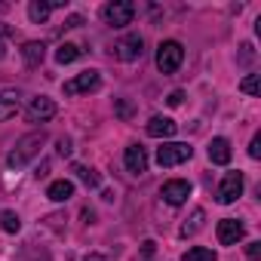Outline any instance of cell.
Segmentation results:
<instances>
[{
  "instance_id": "29",
  "label": "cell",
  "mask_w": 261,
  "mask_h": 261,
  "mask_svg": "<svg viewBox=\"0 0 261 261\" xmlns=\"http://www.w3.org/2000/svg\"><path fill=\"white\" fill-rule=\"evenodd\" d=\"M83 25V16H68L65 19V28H80Z\"/></svg>"
},
{
  "instance_id": "4",
  "label": "cell",
  "mask_w": 261,
  "mask_h": 261,
  "mask_svg": "<svg viewBox=\"0 0 261 261\" xmlns=\"http://www.w3.org/2000/svg\"><path fill=\"white\" fill-rule=\"evenodd\" d=\"M191 157H194V148L185 145V142H163V145L157 148V163H160L163 169L178 166V163H188Z\"/></svg>"
},
{
  "instance_id": "33",
  "label": "cell",
  "mask_w": 261,
  "mask_h": 261,
  "mask_svg": "<svg viewBox=\"0 0 261 261\" xmlns=\"http://www.w3.org/2000/svg\"><path fill=\"white\" fill-rule=\"evenodd\" d=\"M7 56V46H4V40H0V59H4Z\"/></svg>"
},
{
  "instance_id": "27",
  "label": "cell",
  "mask_w": 261,
  "mask_h": 261,
  "mask_svg": "<svg viewBox=\"0 0 261 261\" xmlns=\"http://www.w3.org/2000/svg\"><path fill=\"white\" fill-rule=\"evenodd\" d=\"M56 151H59V157H71V139H68V136L59 139V148H56Z\"/></svg>"
},
{
  "instance_id": "25",
  "label": "cell",
  "mask_w": 261,
  "mask_h": 261,
  "mask_svg": "<svg viewBox=\"0 0 261 261\" xmlns=\"http://www.w3.org/2000/svg\"><path fill=\"white\" fill-rule=\"evenodd\" d=\"M249 157L252 160H261V133L252 136V145H249Z\"/></svg>"
},
{
  "instance_id": "30",
  "label": "cell",
  "mask_w": 261,
  "mask_h": 261,
  "mask_svg": "<svg viewBox=\"0 0 261 261\" xmlns=\"http://www.w3.org/2000/svg\"><path fill=\"white\" fill-rule=\"evenodd\" d=\"M181 98H185V92H181V89H175V92H169V98H166V101L175 108V105H181Z\"/></svg>"
},
{
  "instance_id": "7",
  "label": "cell",
  "mask_w": 261,
  "mask_h": 261,
  "mask_svg": "<svg viewBox=\"0 0 261 261\" xmlns=\"http://www.w3.org/2000/svg\"><path fill=\"white\" fill-rule=\"evenodd\" d=\"M101 86V74L98 71H80L74 80H68L65 83V95H80V92H95Z\"/></svg>"
},
{
  "instance_id": "6",
  "label": "cell",
  "mask_w": 261,
  "mask_h": 261,
  "mask_svg": "<svg viewBox=\"0 0 261 261\" xmlns=\"http://www.w3.org/2000/svg\"><path fill=\"white\" fill-rule=\"evenodd\" d=\"M243 172H227L224 178H221V185H218V191H215V197H218V203H224V206H230V203H237L240 200V194H243Z\"/></svg>"
},
{
  "instance_id": "31",
  "label": "cell",
  "mask_w": 261,
  "mask_h": 261,
  "mask_svg": "<svg viewBox=\"0 0 261 261\" xmlns=\"http://www.w3.org/2000/svg\"><path fill=\"white\" fill-rule=\"evenodd\" d=\"M142 255H145V258L154 255V240H145V243H142Z\"/></svg>"
},
{
  "instance_id": "5",
  "label": "cell",
  "mask_w": 261,
  "mask_h": 261,
  "mask_svg": "<svg viewBox=\"0 0 261 261\" xmlns=\"http://www.w3.org/2000/svg\"><path fill=\"white\" fill-rule=\"evenodd\" d=\"M56 114H59V108H56V101H53V98H46V95H37V98H31V105L25 108V117H28V123H49Z\"/></svg>"
},
{
  "instance_id": "19",
  "label": "cell",
  "mask_w": 261,
  "mask_h": 261,
  "mask_svg": "<svg viewBox=\"0 0 261 261\" xmlns=\"http://www.w3.org/2000/svg\"><path fill=\"white\" fill-rule=\"evenodd\" d=\"M49 13H53V7L46 4V0H31V4H28V19L34 25H43L49 19Z\"/></svg>"
},
{
  "instance_id": "32",
  "label": "cell",
  "mask_w": 261,
  "mask_h": 261,
  "mask_svg": "<svg viewBox=\"0 0 261 261\" xmlns=\"http://www.w3.org/2000/svg\"><path fill=\"white\" fill-rule=\"evenodd\" d=\"M83 261H108V255H101V252H92V255H86Z\"/></svg>"
},
{
  "instance_id": "14",
  "label": "cell",
  "mask_w": 261,
  "mask_h": 261,
  "mask_svg": "<svg viewBox=\"0 0 261 261\" xmlns=\"http://www.w3.org/2000/svg\"><path fill=\"white\" fill-rule=\"evenodd\" d=\"M209 160L218 163V166H227V163H230V142H227L224 136H215V139L209 142Z\"/></svg>"
},
{
  "instance_id": "13",
  "label": "cell",
  "mask_w": 261,
  "mask_h": 261,
  "mask_svg": "<svg viewBox=\"0 0 261 261\" xmlns=\"http://www.w3.org/2000/svg\"><path fill=\"white\" fill-rule=\"evenodd\" d=\"M22 105V92L19 89H0V123H7L19 114Z\"/></svg>"
},
{
  "instance_id": "18",
  "label": "cell",
  "mask_w": 261,
  "mask_h": 261,
  "mask_svg": "<svg viewBox=\"0 0 261 261\" xmlns=\"http://www.w3.org/2000/svg\"><path fill=\"white\" fill-rule=\"evenodd\" d=\"M71 172H74V175H77V178H80V181H83L86 188H98V185H101V175H98V172H95L92 166L74 163V166H71Z\"/></svg>"
},
{
  "instance_id": "1",
  "label": "cell",
  "mask_w": 261,
  "mask_h": 261,
  "mask_svg": "<svg viewBox=\"0 0 261 261\" xmlns=\"http://www.w3.org/2000/svg\"><path fill=\"white\" fill-rule=\"evenodd\" d=\"M46 133H43V129H37V133H28V136H22L19 142H16V148L7 154V166L10 169H22L31 157H37L40 154V148L46 145Z\"/></svg>"
},
{
  "instance_id": "9",
  "label": "cell",
  "mask_w": 261,
  "mask_h": 261,
  "mask_svg": "<svg viewBox=\"0 0 261 261\" xmlns=\"http://www.w3.org/2000/svg\"><path fill=\"white\" fill-rule=\"evenodd\" d=\"M123 163H126V172H129V175L142 178V175L148 172V151H145L142 145H129L126 154H123Z\"/></svg>"
},
{
  "instance_id": "26",
  "label": "cell",
  "mask_w": 261,
  "mask_h": 261,
  "mask_svg": "<svg viewBox=\"0 0 261 261\" xmlns=\"http://www.w3.org/2000/svg\"><path fill=\"white\" fill-rule=\"evenodd\" d=\"M117 114H120L123 120H129V117H133V105H129L126 98H120V101H117Z\"/></svg>"
},
{
  "instance_id": "20",
  "label": "cell",
  "mask_w": 261,
  "mask_h": 261,
  "mask_svg": "<svg viewBox=\"0 0 261 261\" xmlns=\"http://www.w3.org/2000/svg\"><path fill=\"white\" fill-rule=\"evenodd\" d=\"M80 59V46H74V43H62L59 49H56V62L59 65H71V62H77Z\"/></svg>"
},
{
  "instance_id": "3",
  "label": "cell",
  "mask_w": 261,
  "mask_h": 261,
  "mask_svg": "<svg viewBox=\"0 0 261 261\" xmlns=\"http://www.w3.org/2000/svg\"><path fill=\"white\" fill-rule=\"evenodd\" d=\"M133 19H136V7L129 0H114V4L101 7V22L111 28H126V25H133Z\"/></svg>"
},
{
  "instance_id": "28",
  "label": "cell",
  "mask_w": 261,
  "mask_h": 261,
  "mask_svg": "<svg viewBox=\"0 0 261 261\" xmlns=\"http://www.w3.org/2000/svg\"><path fill=\"white\" fill-rule=\"evenodd\" d=\"M240 49H243V53H240V62H252V59H255V53H252V46H249V43H243Z\"/></svg>"
},
{
  "instance_id": "21",
  "label": "cell",
  "mask_w": 261,
  "mask_h": 261,
  "mask_svg": "<svg viewBox=\"0 0 261 261\" xmlns=\"http://www.w3.org/2000/svg\"><path fill=\"white\" fill-rule=\"evenodd\" d=\"M218 255L212 252V249H206V246H191L185 255H181V261H215Z\"/></svg>"
},
{
  "instance_id": "12",
  "label": "cell",
  "mask_w": 261,
  "mask_h": 261,
  "mask_svg": "<svg viewBox=\"0 0 261 261\" xmlns=\"http://www.w3.org/2000/svg\"><path fill=\"white\" fill-rule=\"evenodd\" d=\"M145 129H148V136H151V139H163V142H166V139H172V136H175L178 123H175L172 117L157 114V117H151V120H148V126H145Z\"/></svg>"
},
{
  "instance_id": "8",
  "label": "cell",
  "mask_w": 261,
  "mask_h": 261,
  "mask_svg": "<svg viewBox=\"0 0 261 261\" xmlns=\"http://www.w3.org/2000/svg\"><path fill=\"white\" fill-rule=\"evenodd\" d=\"M142 53H145L142 34H126V37L117 40V46H114V56H117L120 62H136V59H142Z\"/></svg>"
},
{
  "instance_id": "23",
  "label": "cell",
  "mask_w": 261,
  "mask_h": 261,
  "mask_svg": "<svg viewBox=\"0 0 261 261\" xmlns=\"http://www.w3.org/2000/svg\"><path fill=\"white\" fill-rule=\"evenodd\" d=\"M258 83H261V74H249V77L240 83V89H243L246 95H258V92H261V86H258Z\"/></svg>"
},
{
  "instance_id": "22",
  "label": "cell",
  "mask_w": 261,
  "mask_h": 261,
  "mask_svg": "<svg viewBox=\"0 0 261 261\" xmlns=\"http://www.w3.org/2000/svg\"><path fill=\"white\" fill-rule=\"evenodd\" d=\"M0 227H4L7 233H19L22 230V218L13 209H4V212H0Z\"/></svg>"
},
{
  "instance_id": "24",
  "label": "cell",
  "mask_w": 261,
  "mask_h": 261,
  "mask_svg": "<svg viewBox=\"0 0 261 261\" xmlns=\"http://www.w3.org/2000/svg\"><path fill=\"white\" fill-rule=\"evenodd\" d=\"M246 258H249V261H261V243H258V240L246 243Z\"/></svg>"
},
{
  "instance_id": "16",
  "label": "cell",
  "mask_w": 261,
  "mask_h": 261,
  "mask_svg": "<svg viewBox=\"0 0 261 261\" xmlns=\"http://www.w3.org/2000/svg\"><path fill=\"white\" fill-rule=\"evenodd\" d=\"M22 59H25L28 68H37V65L46 59V46H43L40 40H28V43L22 46Z\"/></svg>"
},
{
  "instance_id": "10",
  "label": "cell",
  "mask_w": 261,
  "mask_h": 261,
  "mask_svg": "<svg viewBox=\"0 0 261 261\" xmlns=\"http://www.w3.org/2000/svg\"><path fill=\"white\" fill-rule=\"evenodd\" d=\"M191 181H185V178H172V181H166L163 188H160V197L169 203V206H181L188 197H191Z\"/></svg>"
},
{
  "instance_id": "15",
  "label": "cell",
  "mask_w": 261,
  "mask_h": 261,
  "mask_svg": "<svg viewBox=\"0 0 261 261\" xmlns=\"http://www.w3.org/2000/svg\"><path fill=\"white\" fill-rule=\"evenodd\" d=\"M46 197H49L53 203H68V200L74 197V181H68V178L53 181V185L46 188Z\"/></svg>"
},
{
  "instance_id": "2",
  "label": "cell",
  "mask_w": 261,
  "mask_h": 261,
  "mask_svg": "<svg viewBox=\"0 0 261 261\" xmlns=\"http://www.w3.org/2000/svg\"><path fill=\"white\" fill-rule=\"evenodd\" d=\"M185 62V46L178 40H163L157 46V71L160 74H175Z\"/></svg>"
},
{
  "instance_id": "17",
  "label": "cell",
  "mask_w": 261,
  "mask_h": 261,
  "mask_svg": "<svg viewBox=\"0 0 261 261\" xmlns=\"http://www.w3.org/2000/svg\"><path fill=\"white\" fill-rule=\"evenodd\" d=\"M203 224H206V209H194V212L188 215V221L181 224V237H194V233H200Z\"/></svg>"
},
{
  "instance_id": "11",
  "label": "cell",
  "mask_w": 261,
  "mask_h": 261,
  "mask_svg": "<svg viewBox=\"0 0 261 261\" xmlns=\"http://www.w3.org/2000/svg\"><path fill=\"white\" fill-rule=\"evenodd\" d=\"M215 233H218V243H221V246H237V243L246 237V224L237 221V218H221Z\"/></svg>"
}]
</instances>
